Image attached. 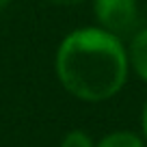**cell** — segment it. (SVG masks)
<instances>
[{"instance_id":"6da1fadb","label":"cell","mask_w":147,"mask_h":147,"mask_svg":"<svg viewBox=\"0 0 147 147\" xmlns=\"http://www.w3.org/2000/svg\"><path fill=\"white\" fill-rule=\"evenodd\" d=\"M128 54L121 39L102 28H80L56 52V76L71 95L104 102L117 95L128 78Z\"/></svg>"},{"instance_id":"7a4b0ae2","label":"cell","mask_w":147,"mask_h":147,"mask_svg":"<svg viewBox=\"0 0 147 147\" xmlns=\"http://www.w3.org/2000/svg\"><path fill=\"white\" fill-rule=\"evenodd\" d=\"M95 18L102 30L115 37H128L136 32L138 7L136 0H95Z\"/></svg>"},{"instance_id":"3957f363","label":"cell","mask_w":147,"mask_h":147,"mask_svg":"<svg viewBox=\"0 0 147 147\" xmlns=\"http://www.w3.org/2000/svg\"><path fill=\"white\" fill-rule=\"evenodd\" d=\"M128 63L134 67L138 78L147 82V28H141L132 35L128 48Z\"/></svg>"},{"instance_id":"277c9868","label":"cell","mask_w":147,"mask_h":147,"mask_svg":"<svg viewBox=\"0 0 147 147\" xmlns=\"http://www.w3.org/2000/svg\"><path fill=\"white\" fill-rule=\"evenodd\" d=\"M97 147H145V145H143L141 136H136L134 132H113L102 138Z\"/></svg>"},{"instance_id":"5b68a950","label":"cell","mask_w":147,"mask_h":147,"mask_svg":"<svg viewBox=\"0 0 147 147\" xmlns=\"http://www.w3.org/2000/svg\"><path fill=\"white\" fill-rule=\"evenodd\" d=\"M61 147H93V141L82 132V130H71L65 134Z\"/></svg>"},{"instance_id":"8992f818","label":"cell","mask_w":147,"mask_h":147,"mask_svg":"<svg viewBox=\"0 0 147 147\" xmlns=\"http://www.w3.org/2000/svg\"><path fill=\"white\" fill-rule=\"evenodd\" d=\"M52 5H63V7H69V5H78V2H84V0H48Z\"/></svg>"},{"instance_id":"52a82bcc","label":"cell","mask_w":147,"mask_h":147,"mask_svg":"<svg viewBox=\"0 0 147 147\" xmlns=\"http://www.w3.org/2000/svg\"><path fill=\"white\" fill-rule=\"evenodd\" d=\"M143 134H145V141H147V104L143 108Z\"/></svg>"},{"instance_id":"ba28073f","label":"cell","mask_w":147,"mask_h":147,"mask_svg":"<svg viewBox=\"0 0 147 147\" xmlns=\"http://www.w3.org/2000/svg\"><path fill=\"white\" fill-rule=\"evenodd\" d=\"M9 2H11V0H0V9H2V7H7Z\"/></svg>"}]
</instances>
